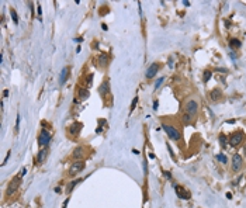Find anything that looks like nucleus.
Wrapping results in <instances>:
<instances>
[{
	"instance_id": "nucleus-1",
	"label": "nucleus",
	"mask_w": 246,
	"mask_h": 208,
	"mask_svg": "<svg viewBox=\"0 0 246 208\" xmlns=\"http://www.w3.org/2000/svg\"><path fill=\"white\" fill-rule=\"evenodd\" d=\"M21 180H23V176L18 173V174H17V176L14 177V179H13L10 183H8L7 190H6V195H7V197L13 195V194H14V193L18 190V187L21 186Z\"/></svg>"
},
{
	"instance_id": "nucleus-2",
	"label": "nucleus",
	"mask_w": 246,
	"mask_h": 208,
	"mask_svg": "<svg viewBox=\"0 0 246 208\" xmlns=\"http://www.w3.org/2000/svg\"><path fill=\"white\" fill-rule=\"evenodd\" d=\"M163 129L166 131V134L170 136L173 141H177V142H179V141L182 139V134H180V131L176 128L175 125H167V124H163Z\"/></svg>"
},
{
	"instance_id": "nucleus-3",
	"label": "nucleus",
	"mask_w": 246,
	"mask_h": 208,
	"mask_svg": "<svg viewBox=\"0 0 246 208\" xmlns=\"http://www.w3.org/2000/svg\"><path fill=\"white\" fill-rule=\"evenodd\" d=\"M85 166H86V165H85V162H83V160H76L75 163H72L71 169H69V176H72V177L78 176L79 173L83 172Z\"/></svg>"
},
{
	"instance_id": "nucleus-4",
	"label": "nucleus",
	"mask_w": 246,
	"mask_h": 208,
	"mask_svg": "<svg viewBox=\"0 0 246 208\" xmlns=\"http://www.w3.org/2000/svg\"><path fill=\"white\" fill-rule=\"evenodd\" d=\"M51 142V134L48 132L47 129H42L40 132V136H38V144L40 146H44V148H47L48 145Z\"/></svg>"
},
{
	"instance_id": "nucleus-5",
	"label": "nucleus",
	"mask_w": 246,
	"mask_h": 208,
	"mask_svg": "<svg viewBox=\"0 0 246 208\" xmlns=\"http://www.w3.org/2000/svg\"><path fill=\"white\" fill-rule=\"evenodd\" d=\"M243 139H245L243 132H235V134H232V136L229 138V144L232 145V146H239V145L243 142Z\"/></svg>"
},
{
	"instance_id": "nucleus-6",
	"label": "nucleus",
	"mask_w": 246,
	"mask_h": 208,
	"mask_svg": "<svg viewBox=\"0 0 246 208\" xmlns=\"http://www.w3.org/2000/svg\"><path fill=\"white\" fill-rule=\"evenodd\" d=\"M243 166V159H242V156L240 155H233L232 156V170L233 172H239L240 169Z\"/></svg>"
},
{
	"instance_id": "nucleus-7",
	"label": "nucleus",
	"mask_w": 246,
	"mask_h": 208,
	"mask_svg": "<svg viewBox=\"0 0 246 208\" xmlns=\"http://www.w3.org/2000/svg\"><path fill=\"white\" fill-rule=\"evenodd\" d=\"M186 111L187 114H190V115H194L196 112L198 111V104L196 100H189L187 103H186Z\"/></svg>"
},
{
	"instance_id": "nucleus-8",
	"label": "nucleus",
	"mask_w": 246,
	"mask_h": 208,
	"mask_svg": "<svg viewBox=\"0 0 246 208\" xmlns=\"http://www.w3.org/2000/svg\"><path fill=\"white\" fill-rule=\"evenodd\" d=\"M175 190H176V194L179 195V198H182V200H189L191 195H190V193L189 191H186L184 188H183L182 186H175Z\"/></svg>"
},
{
	"instance_id": "nucleus-9",
	"label": "nucleus",
	"mask_w": 246,
	"mask_h": 208,
	"mask_svg": "<svg viewBox=\"0 0 246 208\" xmlns=\"http://www.w3.org/2000/svg\"><path fill=\"white\" fill-rule=\"evenodd\" d=\"M80 129H82V124H80V122H73L71 127L68 128V134L71 136H78L80 132Z\"/></svg>"
},
{
	"instance_id": "nucleus-10",
	"label": "nucleus",
	"mask_w": 246,
	"mask_h": 208,
	"mask_svg": "<svg viewBox=\"0 0 246 208\" xmlns=\"http://www.w3.org/2000/svg\"><path fill=\"white\" fill-rule=\"evenodd\" d=\"M159 70V65L158 64H152L149 68H148V70H146V79H152V77H155L156 76V73Z\"/></svg>"
},
{
	"instance_id": "nucleus-11",
	"label": "nucleus",
	"mask_w": 246,
	"mask_h": 208,
	"mask_svg": "<svg viewBox=\"0 0 246 208\" xmlns=\"http://www.w3.org/2000/svg\"><path fill=\"white\" fill-rule=\"evenodd\" d=\"M108 91H110V84H108V80H104L103 83L100 84V87H99V94L100 96H107L108 94Z\"/></svg>"
},
{
	"instance_id": "nucleus-12",
	"label": "nucleus",
	"mask_w": 246,
	"mask_h": 208,
	"mask_svg": "<svg viewBox=\"0 0 246 208\" xmlns=\"http://www.w3.org/2000/svg\"><path fill=\"white\" fill-rule=\"evenodd\" d=\"M85 148L83 146H78L75 151H73V153H72V156L75 158L76 160H82V158H85Z\"/></svg>"
},
{
	"instance_id": "nucleus-13",
	"label": "nucleus",
	"mask_w": 246,
	"mask_h": 208,
	"mask_svg": "<svg viewBox=\"0 0 246 208\" xmlns=\"http://www.w3.org/2000/svg\"><path fill=\"white\" fill-rule=\"evenodd\" d=\"M97 61H99V65H100V66L106 68V66L108 65V62H110V58H108L107 54H100L99 58H97Z\"/></svg>"
},
{
	"instance_id": "nucleus-14",
	"label": "nucleus",
	"mask_w": 246,
	"mask_h": 208,
	"mask_svg": "<svg viewBox=\"0 0 246 208\" xmlns=\"http://www.w3.org/2000/svg\"><path fill=\"white\" fill-rule=\"evenodd\" d=\"M69 77V68L66 66V68H64L62 69V72H61V77H59V83L61 84H64L65 82H66V79Z\"/></svg>"
},
{
	"instance_id": "nucleus-15",
	"label": "nucleus",
	"mask_w": 246,
	"mask_h": 208,
	"mask_svg": "<svg viewBox=\"0 0 246 208\" xmlns=\"http://www.w3.org/2000/svg\"><path fill=\"white\" fill-rule=\"evenodd\" d=\"M210 96H211V100H212V101H217V100H219V98H221L222 91H221L219 89H215V90H212V91L210 93Z\"/></svg>"
},
{
	"instance_id": "nucleus-16",
	"label": "nucleus",
	"mask_w": 246,
	"mask_h": 208,
	"mask_svg": "<svg viewBox=\"0 0 246 208\" xmlns=\"http://www.w3.org/2000/svg\"><path fill=\"white\" fill-rule=\"evenodd\" d=\"M78 96H79V98H82V100H86V98L90 96V91H89V89H79V90H78Z\"/></svg>"
},
{
	"instance_id": "nucleus-17",
	"label": "nucleus",
	"mask_w": 246,
	"mask_h": 208,
	"mask_svg": "<svg viewBox=\"0 0 246 208\" xmlns=\"http://www.w3.org/2000/svg\"><path fill=\"white\" fill-rule=\"evenodd\" d=\"M45 158H47V149L44 148V149H41L40 152H38V156H37V162H38V163H42Z\"/></svg>"
},
{
	"instance_id": "nucleus-18",
	"label": "nucleus",
	"mask_w": 246,
	"mask_h": 208,
	"mask_svg": "<svg viewBox=\"0 0 246 208\" xmlns=\"http://www.w3.org/2000/svg\"><path fill=\"white\" fill-rule=\"evenodd\" d=\"M240 45H242V44H240V41L236 40V38H232V40L229 41V47H231L232 49H238V48H240Z\"/></svg>"
},
{
	"instance_id": "nucleus-19",
	"label": "nucleus",
	"mask_w": 246,
	"mask_h": 208,
	"mask_svg": "<svg viewBox=\"0 0 246 208\" xmlns=\"http://www.w3.org/2000/svg\"><path fill=\"white\" fill-rule=\"evenodd\" d=\"M182 121H183V124H186V125H187V124H190V122H191V115H190V114H184V115L182 117Z\"/></svg>"
},
{
	"instance_id": "nucleus-20",
	"label": "nucleus",
	"mask_w": 246,
	"mask_h": 208,
	"mask_svg": "<svg viewBox=\"0 0 246 208\" xmlns=\"http://www.w3.org/2000/svg\"><path fill=\"white\" fill-rule=\"evenodd\" d=\"M10 14H11V18H13V21H14V23H18V16H17V13H16V10H13V8H11V10H10Z\"/></svg>"
},
{
	"instance_id": "nucleus-21",
	"label": "nucleus",
	"mask_w": 246,
	"mask_h": 208,
	"mask_svg": "<svg viewBox=\"0 0 246 208\" xmlns=\"http://www.w3.org/2000/svg\"><path fill=\"white\" fill-rule=\"evenodd\" d=\"M217 159L219 160L221 163H224V165H225V163L228 162V159H226V156H225V155H222V153H219V155H217Z\"/></svg>"
},
{
	"instance_id": "nucleus-22",
	"label": "nucleus",
	"mask_w": 246,
	"mask_h": 208,
	"mask_svg": "<svg viewBox=\"0 0 246 208\" xmlns=\"http://www.w3.org/2000/svg\"><path fill=\"white\" fill-rule=\"evenodd\" d=\"M165 82V77H159L156 82H155V89H159L160 86H162V83Z\"/></svg>"
},
{
	"instance_id": "nucleus-23",
	"label": "nucleus",
	"mask_w": 246,
	"mask_h": 208,
	"mask_svg": "<svg viewBox=\"0 0 246 208\" xmlns=\"http://www.w3.org/2000/svg\"><path fill=\"white\" fill-rule=\"evenodd\" d=\"M219 144H221V146L226 145V136L225 135H219Z\"/></svg>"
},
{
	"instance_id": "nucleus-24",
	"label": "nucleus",
	"mask_w": 246,
	"mask_h": 208,
	"mask_svg": "<svg viewBox=\"0 0 246 208\" xmlns=\"http://www.w3.org/2000/svg\"><path fill=\"white\" fill-rule=\"evenodd\" d=\"M211 75H212V73L210 72V70H205V72H204V82H208L210 77H211Z\"/></svg>"
},
{
	"instance_id": "nucleus-25",
	"label": "nucleus",
	"mask_w": 246,
	"mask_h": 208,
	"mask_svg": "<svg viewBox=\"0 0 246 208\" xmlns=\"http://www.w3.org/2000/svg\"><path fill=\"white\" fill-rule=\"evenodd\" d=\"M76 184H78V181H72V183L69 184V187H68V190H66V191H68V193H71L72 190H73V187H75Z\"/></svg>"
},
{
	"instance_id": "nucleus-26",
	"label": "nucleus",
	"mask_w": 246,
	"mask_h": 208,
	"mask_svg": "<svg viewBox=\"0 0 246 208\" xmlns=\"http://www.w3.org/2000/svg\"><path fill=\"white\" fill-rule=\"evenodd\" d=\"M92 80H93V73H90V75H89V77H87V84H86V86H89V87L92 86Z\"/></svg>"
},
{
	"instance_id": "nucleus-27",
	"label": "nucleus",
	"mask_w": 246,
	"mask_h": 208,
	"mask_svg": "<svg viewBox=\"0 0 246 208\" xmlns=\"http://www.w3.org/2000/svg\"><path fill=\"white\" fill-rule=\"evenodd\" d=\"M158 107H159V103L158 101H153V110H158Z\"/></svg>"
},
{
	"instance_id": "nucleus-28",
	"label": "nucleus",
	"mask_w": 246,
	"mask_h": 208,
	"mask_svg": "<svg viewBox=\"0 0 246 208\" xmlns=\"http://www.w3.org/2000/svg\"><path fill=\"white\" fill-rule=\"evenodd\" d=\"M18 124H20V115H17V121H16V128L18 129Z\"/></svg>"
},
{
	"instance_id": "nucleus-29",
	"label": "nucleus",
	"mask_w": 246,
	"mask_h": 208,
	"mask_svg": "<svg viewBox=\"0 0 246 208\" xmlns=\"http://www.w3.org/2000/svg\"><path fill=\"white\" fill-rule=\"evenodd\" d=\"M10 158V151L7 152V156H6V159H4V162H3V165H6V162H7V159Z\"/></svg>"
},
{
	"instance_id": "nucleus-30",
	"label": "nucleus",
	"mask_w": 246,
	"mask_h": 208,
	"mask_svg": "<svg viewBox=\"0 0 246 208\" xmlns=\"http://www.w3.org/2000/svg\"><path fill=\"white\" fill-rule=\"evenodd\" d=\"M136 101H138V97L135 98V100H134V103H132V110H134V108H135V105H136Z\"/></svg>"
},
{
	"instance_id": "nucleus-31",
	"label": "nucleus",
	"mask_w": 246,
	"mask_h": 208,
	"mask_svg": "<svg viewBox=\"0 0 246 208\" xmlns=\"http://www.w3.org/2000/svg\"><path fill=\"white\" fill-rule=\"evenodd\" d=\"M165 176H166L167 179H172V176H170V173H169V172H165Z\"/></svg>"
},
{
	"instance_id": "nucleus-32",
	"label": "nucleus",
	"mask_w": 246,
	"mask_h": 208,
	"mask_svg": "<svg viewBox=\"0 0 246 208\" xmlns=\"http://www.w3.org/2000/svg\"><path fill=\"white\" fill-rule=\"evenodd\" d=\"M3 96H4V97L8 96V90H4V91H3Z\"/></svg>"
}]
</instances>
